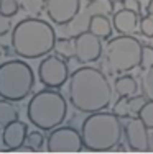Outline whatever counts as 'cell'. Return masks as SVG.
Returning a JSON list of instances; mask_svg holds the SVG:
<instances>
[{"mask_svg":"<svg viewBox=\"0 0 153 154\" xmlns=\"http://www.w3.org/2000/svg\"><path fill=\"white\" fill-rule=\"evenodd\" d=\"M87 2H94V0H87Z\"/></svg>","mask_w":153,"mask_h":154,"instance_id":"1f68e13d","label":"cell"},{"mask_svg":"<svg viewBox=\"0 0 153 154\" xmlns=\"http://www.w3.org/2000/svg\"><path fill=\"white\" fill-rule=\"evenodd\" d=\"M68 97L78 112L96 113L105 110L112 102V85L99 69L82 66L69 77Z\"/></svg>","mask_w":153,"mask_h":154,"instance_id":"6da1fadb","label":"cell"},{"mask_svg":"<svg viewBox=\"0 0 153 154\" xmlns=\"http://www.w3.org/2000/svg\"><path fill=\"white\" fill-rule=\"evenodd\" d=\"M38 79L48 89H59L69 79V69L66 59L58 54H46L38 66Z\"/></svg>","mask_w":153,"mask_h":154,"instance_id":"52a82bcc","label":"cell"},{"mask_svg":"<svg viewBox=\"0 0 153 154\" xmlns=\"http://www.w3.org/2000/svg\"><path fill=\"white\" fill-rule=\"evenodd\" d=\"M109 2H112V3H119V2H123V0H109Z\"/></svg>","mask_w":153,"mask_h":154,"instance_id":"4dcf8cb0","label":"cell"},{"mask_svg":"<svg viewBox=\"0 0 153 154\" xmlns=\"http://www.w3.org/2000/svg\"><path fill=\"white\" fill-rule=\"evenodd\" d=\"M147 102H148V98L145 97L143 94L129 97V118H135V116H138L142 107H143Z\"/></svg>","mask_w":153,"mask_h":154,"instance_id":"ffe728a7","label":"cell"},{"mask_svg":"<svg viewBox=\"0 0 153 154\" xmlns=\"http://www.w3.org/2000/svg\"><path fill=\"white\" fill-rule=\"evenodd\" d=\"M112 25H114V30L120 35H133L140 26L138 12H133L129 8L119 10L112 17Z\"/></svg>","mask_w":153,"mask_h":154,"instance_id":"4fadbf2b","label":"cell"},{"mask_svg":"<svg viewBox=\"0 0 153 154\" xmlns=\"http://www.w3.org/2000/svg\"><path fill=\"white\" fill-rule=\"evenodd\" d=\"M123 8H129V10H133V12H140V2L138 0H123Z\"/></svg>","mask_w":153,"mask_h":154,"instance_id":"83f0119b","label":"cell"},{"mask_svg":"<svg viewBox=\"0 0 153 154\" xmlns=\"http://www.w3.org/2000/svg\"><path fill=\"white\" fill-rule=\"evenodd\" d=\"M54 51H56L58 56H61L63 59H71L74 57V38H59L56 39V45H54Z\"/></svg>","mask_w":153,"mask_h":154,"instance_id":"e0dca14e","label":"cell"},{"mask_svg":"<svg viewBox=\"0 0 153 154\" xmlns=\"http://www.w3.org/2000/svg\"><path fill=\"white\" fill-rule=\"evenodd\" d=\"M140 33L145 38H153V17L145 15L143 18H140V26H138Z\"/></svg>","mask_w":153,"mask_h":154,"instance_id":"d4e9b609","label":"cell"},{"mask_svg":"<svg viewBox=\"0 0 153 154\" xmlns=\"http://www.w3.org/2000/svg\"><path fill=\"white\" fill-rule=\"evenodd\" d=\"M17 120H20L18 107L13 105L12 100L2 98V100H0V126L5 128V126H8L12 122H17Z\"/></svg>","mask_w":153,"mask_h":154,"instance_id":"2e32d148","label":"cell"},{"mask_svg":"<svg viewBox=\"0 0 153 154\" xmlns=\"http://www.w3.org/2000/svg\"><path fill=\"white\" fill-rule=\"evenodd\" d=\"M145 12H147V15L153 17V0H150V2H148V5L145 7Z\"/></svg>","mask_w":153,"mask_h":154,"instance_id":"f1b7e54d","label":"cell"},{"mask_svg":"<svg viewBox=\"0 0 153 154\" xmlns=\"http://www.w3.org/2000/svg\"><path fill=\"white\" fill-rule=\"evenodd\" d=\"M27 136H28V125L20 122V120H17V122H12L8 126L3 128L2 143L7 149L17 151V149L25 146Z\"/></svg>","mask_w":153,"mask_h":154,"instance_id":"7c38bea8","label":"cell"},{"mask_svg":"<svg viewBox=\"0 0 153 154\" xmlns=\"http://www.w3.org/2000/svg\"><path fill=\"white\" fill-rule=\"evenodd\" d=\"M46 7V0H20V8H23L30 17H38Z\"/></svg>","mask_w":153,"mask_h":154,"instance_id":"d6986e66","label":"cell"},{"mask_svg":"<svg viewBox=\"0 0 153 154\" xmlns=\"http://www.w3.org/2000/svg\"><path fill=\"white\" fill-rule=\"evenodd\" d=\"M84 148L81 131L71 126H58L49 131L46 138V149L49 152H79Z\"/></svg>","mask_w":153,"mask_h":154,"instance_id":"ba28073f","label":"cell"},{"mask_svg":"<svg viewBox=\"0 0 153 154\" xmlns=\"http://www.w3.org/2000/svg\"><path fill=\"white\" fill-rule=\"evenodd\" d=\"M48 18L54 25H69L81 12V0H46Z\"/></svg>","mask_w":153,"mask_h":154,"instance_id":"30bf717a","label":"cell"},{"mask_svg":"<svg viewBox=\"0 0 153 154\" xmlns=\"http://www.w3.org/2000/svg\"><path fill=\"white\" fill-rule=\"evenodd\" d=\"M20 10V2L18 0H0V13L7 17H15Z\"/></svg>","mask_w":153,"mask_h":154,"instance_id":"603a6c76","label":"cell"},{"mask_svg":"<svg viewBox=\"0 0 153 154\" xmlns=\"http://www.w3.org/2000/svg\"><path fill=\"white\" fill-rule=\"evenodd\" d=\"M153 66V46L143 45L142 46V61H140V67L143 71L150 69Z\"/></svg>","mask_w":153,"mask_h":154,"instance_id":"cb8c5ba5","label":"cell"},{"mask_svg":"<svg viewBox=\"0 0 153 154\" xmlns=\"http://www.w3.org/2000/svg\"><path fill=\"white\" fill-rule=\"evenodd\" d=\"M142 43L132 35H120L109 39L105 46V66L110 74H122L140 67Z\"/></svg>","mask_w":153,"mask_h":154,"instance_id":"8992f818","label":"cell"},{"mask_svg":"<svg viewBox=\"0 0 153 154\" xmlns=\"http://www.w3.org/2000/svg\"><path fill=\"white\" fill-rule=\"evenodd\" d=\"M89 31H92L94 35H97L100 39H107L112 36V30H114V25L112 20H109V17L105 13H94L89 20Z\"/></svg>","mask_w":153,"mask_h":154,"instance_id":"5bb4252c","label":"cell"},{"mask_svg":"<svg viewBox=\"0 0 153 154\" xmlns=\"http://www.w3.org/2000/svg\"><path fill=\"white\" fill-rule=\"evenodd\" d=\"M148 151L153 152V131L148 134Z\"/></svg>","mask_w":153,"mask_h":154,"instance_id":"f546056e","label":"cell"},{"mask_svg":"<svg viewBox=\"0 0 153 154\" xmlns=\"http://www.w3.org/2000/svg\"><path fill=\"white\" fill-rule=\"evenodd\" d=\"M10 28H12V21H10V17L3 15V13H0V38L2 36H5L7 33L10 31Z\"/></svg>","mask_w":153,"mask_h":154,"instance_id":"4316f807","label":"cell"},{"mask_svg":"<svg viewBox=\"0 0 153 154\" xmlns=\"http://www.w3.org/2000/svg\"><path fill=\"white\" fill-rule=\"evenodd\" d=\"M43 144H45V136L40 131H31V133H28L23 148L31 149V151H40L43 148Z\"/></svg>","mask_w":153,"mask_h":154,"instance_id":"44dd1931","label":"cell"},{"mask_svg":"<svg viewBox=\"0 0 153 154\" xmlns=\"http://www.w3.org/2000/svg\"><path fill=\"white\" fill-rule=\"evenodd\" d=\"M102 54V39L86 30L74 36V59L81 64L96 62Z\"/></svg>","mask_w":153,"mask_h":154,"instance_id":"9c48e42d","label":"cell"},{"mask_svg":"<svg viewBox=\"0 0 153 154\" xmlns=\"http://www.w3.org/2000/svg\"><path fill=\"white\" fill-rule=\"evenodd\" d=\"M123 134L132 151H148V128L138 116L129 120V123L123 126Z\"/></svg>","mask_w":153,"mask_h":154,"instance_id":"8fae6325","label":"cell"},{"mask_svg":"<svg viewBox=\"0 0 153 154\" xmlns=\"http://www.w3.org/2000/svg\"><path fill=\"white\" fill-rule=\"evenodd\" d=\"M138 118L147 125L148 130H153V102L148 100L147 103L142 107L140 113H138Z\"/></svg>","mask_w":153,"mask_h":154,"instance_id":"7402d4cb","label":"cell"},{"mask_svg":"<svg viewBox=\"0 0 153 154\" xmlns=\"http://www.w3.org/2000/svg\"><path fill=\"white\" fill-rule=\"evenodd\" d=\"M123 134L120 118L114 112H96L81 125L82 144L87 151H109L119 146Z\"/></svg>","mask_w":153,"mask_h":154,"instance_id":"3957f363","label":"cell"},{"mask_svg":"<svg viewBox=\"0 0 153 154\" xmlns=\"http://www.w3.org/2000/svg\"><path fill=\"white\" fill-rule=\"evenodd\" d=\"M35 74L21 59H12L0 64V98L21 102L31 94Z\"/></svg>","mask_w":153,"mask_h":154,"instance_id":"5b68a950","label":"cell"},{"mask_svg":"<svg viewBox=\"0 0 153 154\" xmlns=\"http://www.w3.org/2000/svg\"><path fill=\"white\" fill-rule=\"evenodd\" d=\"M68 103L66 98L53 89L40 90L30 98L27 116L31 125L41 131H51L66 120Z\"/></svg>","mask_w":153,"mask_h":154,"instance_id":"277c9868","label":"cell"},{"mask_svg":"<svg viewBox=\"0 0 153 154\" xmlns=\"http://www.w3.org/2000/svg\"><path fill=\"white\" fill-rule=\"evenodd\" d=\"M114 89L119 97H132V95H137L138 89H140V84L132 75H120L115 80Z\"/></svg>","mask_w":153,"mask_h":154,"instance_id":"9a60e30c","label":"cell"},{"mask_svg":"<svg viewBox=\"0 0 153 154\" xmlns=\"http://www.w3.org/2000/svg\"><path fill=\"white\" fill-rule=\"evenodd\" d=\"M56 33L46 20L30 17L18 21L10 36V45L17 56L36 59L49 54L56 45Z\"/></svg>","mask_w":153,"mask_h":154,"instance_id":"7a4b0ae2","label":"cell"},{"mask_svg":"<svg viewBox=\"0 0 153 154\" xmlns=\"http://www.w3.org/2000/svg\"><path fill=\"white\" fill-rule=\"evenodd\" d=\"M112 112L119 118H129V97H120V100L114 105Z\"/></svg>","mask_w":153,"mask_h":154,"instance_id":"484cf974","label":"cell"},{"mask_svg":"<svg viewBox=\"0 0 153 154\" xmlns=\"http://www.w3.org/2000/svg\"><path fill=\"white\" fill-rule=\"evenodd\" d=\"M0 128H2V126H0ZM0 139H2V136H0Z\"/></svg>","mask_w":153,"mask_h":154,"instance_id":"d6a6232c","label":"cell"},{"mask_svg":"<svg viewBox=\"0 0 153 154\" xmlns=\"http://www.w3.org/2000/svg\"><path fill=\"white\" fill-rule=\"evenodd\" d=\"M140 90L150 102H153V66L147 71H143V74L140 77Z\"/></svg>","mask_w":153,"mask_h":154,"instance_id":"ac0fdd59","label":"cell"}]
</instances>
